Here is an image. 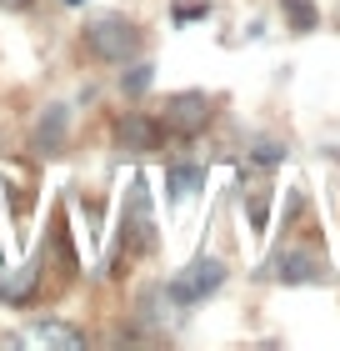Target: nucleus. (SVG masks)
Instances as JSON below:
<instances>
[{"mask_svg":"<svg viewBox=\"0 0 340 351\" xmlns=\"http://www.w3.org/2000/svg\"><path fill=\"white\" fill-rule=\"evenodd\" d=\"M0 156H5V136H0Z\"/></svg>","mask_w":340,"mask_h":351,"instance_id":"obj_19","label":"nucleus"},{"mask_svg":"<svg viewBox=\"0 0 340 351\" xmlns=\"http://www.w3.org/2000/svg\"><path fill=\"white\" fill-rule=\"evenodd\" d=\"M280 5V21L290 36H311V30H320V5L315 0H275Z\"/></svg>","mask_w":340,"mask_h":351,"instance_id":"obj_12","label":"nucleus"},{"mask_svg":"<svg viewBox=\"0 0 340 351\" xmlns=\"http://www.w3.org/2000/svg\"><path fill=\"white\" fill-rule=\"evenodd\" d=\"M225 276H231V271H225V261L200 251V256L190 261L185 271H175V276L166 281V291H170V301H175L181 311H190V306H200V301L215 296L220 286H225Z\"/></svg>","mask_w":340,"mask_h":351,"instance_id":"obj_3","label":"nucleus"},{"mask_svg":"<svg viewBox=\"0 0 340 351\" xmlns=\"http://www.w3.org/2000/svg\"><path fill=\"white\" fill-rule=\"evenodd\" d=\"M40 266H45V251L30 266H21V271L0 256V301H5V306H30L36 291H40Z\"/></svg>","mask_w":340,"mask_h":351,"instance_id":"obj_8","label":"nucleus"},{"mask_svg":"<svg viewBox=\"0 0 340 351\" xmlns=\"http://www.w3.org/2000/svg\"><path fill=\"white\" fill-rule=\"evenodd\" d=\"M175 25H185V21H205L210 15V0H175Z\"/></svg>","mask_w":340,"mask_h":351,"instance_id":"obj_14","label":"nucleus"},{"mask_svg":"<svg viewBox=\"0 0 340 351\" xmlns=\"http://www.w3.org/2000/svg\"><path fill=\"white\" fill-rule=\"evenodd\" d=\"M21 341H40V346H66V351H80L86 346V331H75L66 322H55V316H45V322H30Z\"/></svg>","mask_w":340,"mask_h":351,"instance_id":"obj_10","label":"nucleus"},{"mask_svg":"<svg viewBox=\"0 0 340 351\" xmlns=\"http://www.w3.org/2000/svg\"><path fill=\"white\" fill-rule=\"evenodd\" d=\"M70 146V106H45L40 121L30 125V156H40V161H55V156H66Z\"/></svg>","mask_w":340,"mask_h":351,"instance_id":"obj_6","label":"nucleus"},{"mask_svg":"<svg viewBox=\"0 0 340 351\" xmlns=\"http://www.w3.org/2000/svg\"><path fill=\"white\" fill-rule=\"evenodd\" d=\"M335 25H340V10H335Z\"/></svg>","mask_w":340,"mask_h":351,"instance_id":"obj_20","label":"nucleus"},{"mask_svg":"<svg viewBox=\"0 0 340 351\" xmlns=\"http://www.w3.org/2000/svg\"><path fill=\"white\" fill-rule=\"evenodd\" d=\"M66 5H86V0H66Z\"/></svg>","mask_w":340,"mask_h":351,"instance_id":"obj_18","label":"nucleus"},{"mask_svg":"<svg viewBox=\"0 0 340 351\" xmlns=\"http://www.w3.org/2000/svg\"><path fill=\"white\" fill-rule=\"evenodd\" d=\"M261 276L265 281H280V286H315V281L330 276V261L320 256V251H311V246H280L261 266Z\"/></svg>","mask_w":340,"mask_h":351,"instance_id":"obj_5","label":"nucleus"},{"mask_svg":"<svg viewBox=\"0 0 340 351\" xmlns=\"http://www.w3.org/2000/svg\"><path fill=\"white\" fill-rule=\"evenodd\" d=\"M120 246H125V251H155V246H160V236H155V201H151V186H145V176H135L131 191H125Z\"/></svg>","mask_w":340,"mask_h":351,"instance_id":"obj_4","label":"nucleus"},{"mask_svg":"<svg viewBox=\"0 0 340 351\" xmlns=\"http://www.w3.org/2000/svg\"><path fill=\"white\" fill-rule=\"evenodd\" d=\"M265 221H270V191L250 196V226H255V231H265Z\"/></svg>","mask_w":340,"mask_h":351,"instance_id":"obj_16","label":"nucleus"},{"mask_svg":"<svg viewBox=\"0 0 340 351\" xmlns=\"http://www.w3.org/2000/svg\"><path fill=\"white\" fill-rule=\"evenodd\" d=\"M151 86H155V66H151V60H125V71H120V95L140 101Z\"/></svg>","mask_w":340,"mask_h":351,"instance_id":"obj_13","label":"nucleus"},{"mask_svg":"<svg viewBox=\"0 0 340 351\" xmlns=\"http://www.w3.org/2000/svg\"><path fill=\"white\" fill-rule=\"evenodd\" d=\"M80 51H86L95 66H125V60H135L145 51V36L131 15L120 10H105V15H90L86 25H80Z\"/></svg>","mask_w":340,"mask_h":351,"instance_id":"obj_1","label":"nucleus"},{"mask_svg":"<svg viewBox=\"0 0 340 351\" xmlns=\"http://www.w3.org/2000/svg\"><path fill=\"white\" fill-rule=\"evenodd\" d=\"M215 110H220V95H210V90H175L166 95V106H160V131L175 136V141H196L210 131V121H215Z\"/></svg>","mask_w":340,"mask_h":351,"instance_id":"obj_2","label":"nucleus"},{"mask_svg":"<svg viewBox=\"0 0 340 351\" xmlns=\"http://www.w3.org/2000/svg\"><path fill=\"white\" fill-rule=\"evenodd\" d=\"M246 161H250V166H280V161H285V146H275V141H261V146H255Z\"/></svg>","mask_w":340,"mask_h":351,"instance_id":"obj_15","label":"nucleus"},{"mask_svg":"<svg viewBox=\"0 0 340 351\" xmlns=\"http://www.w3.org/2000/svg\"><path fill=\"white\" fill-rule=\"evenodd\" d=\"M110 131H116V146H120L125 156H151V151H160V141H166L160 121L145 116V110H120Z\"/></svg>","mask_w":340,"mask_h":351,"instance_id":"obj_7","label":"nucleus"},{"mask_svg":"<svg viewBox=\"0 0 340 351\" xmlns=\"http://www.w3.org/2000/svg\"><path fill=\"white\" fill-rule=\"evenodd\" d=\"M36 0H0V10H10V15H21V10H30Z\"/></svg>","mask_w":340,"mask_h":351,"instance_id":"obj_17","label":"nucleus"},{"mask_svg":"<svg viewBox=\"0 0 340 351\" xmlns=\"http://www.w3.org/2000/svg\"><path fill=\"white\" fill-rule=\"evenodd\" d=\"M166 306H175L170 291H166V281H145L140 291H135V316H140V322L166 326Z\"/></svg>","mask_w":340,"mask_h":351,"instance_id":"obj_11","label":"nucleus"},{"mask_svg":"<svg viewBox=\"0 0 340 351\" xmlns=\"http://www.w3.org/2000/svg\"><path fill=\"white\" fill-rule=\"evenodd\" d=\"M200 186H205L200 161H166V206H181L185 196H196Z\"/></svg>","mask_w":340,"mask_h":351,"instance_id":"obj_9","label":"nucleus"}]
</instances>
